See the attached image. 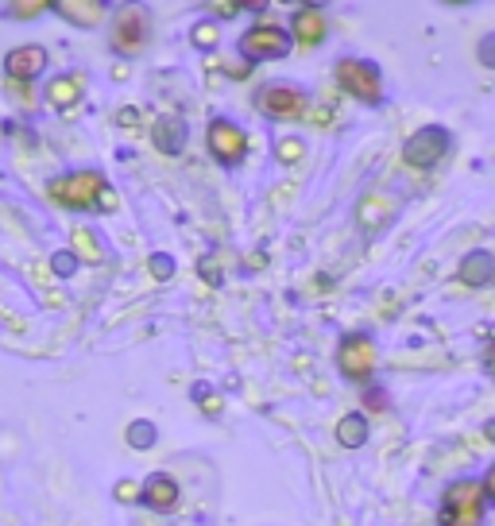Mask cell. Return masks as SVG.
I'll use <instances>...</instances> for the list:
<instances>
[{"label":"cell","mask_w":495,"mask_h":526,"mask_svg":"<svg viewBox=\"0 0 495 526\" xmlns=\"http://www.w3.org/2000/svg\"><path fill=\"white\" fill-rule=\"evenodd\" d=\"M368 418L360 414V410H352V414H345L341 422H337V441L345 445V449H364L368 445Z\"/></svg>","instance_id":"cell-13"},{"label":"cell","mask_w":495,"mask_h":526,"mask_svg":"<svg viewBox=\"0 0 495 526\" xmlns=\"http://www.w3.org/2000/svg\"><path fill=\"white\" fill-rule=\"evenodd\" d=\"M213 12H217V16H240L244 4H213Z\"/></svg>","instance_id":"cell-23"},{"label":"cell","mask_w":495,"mask_h":526,"mask_svg":"<svg viewBox=\"0 0 495 526\" xmlns=\"http://www.w3.org/2000/svg\"><path fill=\"white\" fill-rule=\"evenodd\" d=\"M240 55L248 59V66L267 59H287L291 55V35L275 20H260V24H252L240 35Z\"/></svg>","instance_id":"cell-3"},{"label":"cell","mask_w":495,"mask_h":526,"mask_svg":"<svg viewBox=\"0 0 495 526\" xmlns=\"http://www.w3.org/2000/svg\"><path fill=\"white\" fill-rule=\"evenodd\" d=\"M136 496H140V492H136L132 484H120L117 488V499H136Z\"/></svg>","instance_id":"cell-24"},{"label":"cell","mask_w":495,"mask_h":526,"mask_svg":"<svg viewBox=\"0 0 495 526\" xmlns=\"http://www.w3.org/2000/svg\"><path fill=\"white\" fill-rule=\"evenodd\" d=\"M147 35H151V20H147V12L128 8V12H120V20L113 24V47H117L120 55H140L144 43H147Z\"/></svg>","instance_id":"cell-10"},{"label":"cell","mask_w":495,"mask_h":526,"mask_svg":"<svg viewBox=\"0 0 495 526\" xmlns=\"http://www.w3.org/2000/svg\"><path fill=\"white\" fill-rule=\"evenodd\" d=\"M155 271H159V279H167V275H171V267H167V260H163V256L155 260Z\"/></svg>","instance_id":"cell-25"},{"label":"cell","mask_w":495,"mask_h":526,"mask_svg":"<svg viewBox=\"0 0 495 526\" xmlns=\"http://www.w3.org/2000/svg\"><path fill=\"white\" fill-rule=\"evenodd\" d=\"M302 155H306V144H302L298 136H283V140L275 144V159H279L283 167H294V163H302Z\"/></svg>","instance_id":"cell-15"},{"label":"cell","mask_w":495,"mask_h":526,"mask_svg":"<svg viewBox=\"0 0 495 526\" xmlns=\"http://www.w3.org/2000/svg\"><path fill=\"white\" fill-rule=\"evenodd\" d=\"M437 526H484V488L480 480H453L437 507Z\"/></svg>","instance_id":"cell-1"},{"label":"cell","mask_w":495,"mask_h":526,"mask_svg":"<svg viewBox=\"0 0 495 526\" xmlns=\"http://www.w3.org/2000/svg\"><path fill=\"white\" fill-rule=\"evenodd\" d=\"M480 488H484V499H492L495 503V465L484 472V480H480Z\"/></svg>","instance_id":"cell-22"},{"label":"cell","mask_w":495,"mask_h":526,"mask_svg":"<svg viewBox=\"0 0 495 526\" xmlns=\"http://www.w3.org/2000/svg\"><path fill=\"white\" fill-rule=\"evenodd\" d=\"M24 51H28V55H12V59H8V70H12V74H35V70L43 66V51H39V47H24Z\"/></svg>","instance_id":"cell-16"},{"label":"cell","mask_w":495,"mask_h":526,"mask_svg":"<svg viewBox=\"0 0 495 526\" xmlns=\"http://www.w3.org/2000/svg\"><path fill=\"white\" fill-rule=\"evenodd\" d=\"M78 93H82V78H59V86L51 89V97H55L59 105H70Z\"/></svg>","instance_id":"cell-18"},{"label":"cell","mask_w":495,"mask_h":526,"mask_svg":"<svg viewBox=\"0 0 495 526\" xmlns=\"http://www.w3.org/2000/svg\"><path fill=\"white\" fill-rule=\"evenodd\" d=\"M194 43H198V47H217V28H213V24H198V28H194Z\"/></svg>","instance_id":"cell-20"},{"label":"cell","mask_w":495,"mask_h":526,"mask_svg":"<svg viewBox=\"0 0 495 526\" xmlns=\"http://www.w3.org/2000/svg\"><path fill=\"white\" fill-rule=\"evenodd\" d=\"M155 140H159V147L163 151H171L175 155L178 147H182V120H159V128H155Z\"/></svg>","instance_id":"cell-14"},{"label":"cell","mask_w":495,"mask_h":526,"mask_svg":"<svg viewBox=\"0 0 495 526\" xmlns=\"http://www.w3.org/2000/svg\"><path fill=\"white\" fill-rule=\"evenodd\" d=\"M51 194H55V198H62V202L70 205V209H93V202H97V198L113 202V194L105 190L101 175H74V178H66V182H55V186H51Z\"/></svg>","instance_id":"cell-9"},{"label":"cell","mask_w":495,"mask_h":526,"mask_svg":"<svg viewBox=\"0 0 495 526\" xmlns=\"http://www.w3.org/2000/svg\"><path fill=\"white\" fill-rule=\"evenodd\" d=\"M484 434H488V441H495V422H488V430H484Z\"/></svg>","instance_id":"cell-27"},{"label":"cell","mask_w":495,"mask_h":526,"mask_svg":"<svg viewBox=\"0 0 495 526\" xmlns=\"http://www.w3.org/2000/svg\"><path fill=\"white\" fill-rule=\"evenodd\" d=\"M287 35H291V47L314 51V47L325 43V35H329V16L321 12L318 4H302V8H294Z\"/></svg>","instance_id":"cell-8"},{"label":"cell","mask_w":495,"mask_h":526,"mask_svg":"<svg viewBox=\"0 0 495 526\" xmlns=\"http://www.w3.org/2000/svg\"><path fill=\"white\" fill-rule=\"evenodd\" d=\"M59 12H66V16H82L78 24H97V20H101V4H59Z\"/></svg>","instance_id":"cell-17"},{"label":"cell","mask_w":495,"mask_h":526,"mask_svg":"<svg viewBox=\"0 0 495 526\" xmlns=\"http://www.w3.org/2000/svg\"><path fill=\"white\" fill-rule=\"evenodd\" d=\"M128 441L144 449V445H151V441H155V430H151L147 422H140V426H132V434H128Z\"/></svg>","instance_id":"cell-21"},{"label":"cell","mask_w":495,"mask_h":526,"mask_svg":"<svg viewBox=\"0 0 495 526\" xmlns=\"http://www.w3.org/2000/svg\"><path fill=\"white\" fill-rule=\"evenodd\" d=\"M484 360H488V372H492V380H495V345H488V356H484Z\"/></svg>","instance_id":"cell-26"},{"label":"cell","mask_w":495,"mask_h":526,"mask_svg":"<svg viewBox=\"0 0 495 526\" xmlns=\"http://www.w3.org/2000/svg\"><path fill=\"white\" fill-rule=\"evenodd\" d=\"M476 59H480V66L495 70V35H484V39H480V47H476Z\"/></svg>","instance_id":"cell-19"},{"label":"cell","mask_w":495,"mask_h":526,"mask_svg":"<svg viewBox=\"0 0 495 526\" xmlns=\"http://www.w3.org/2000/svg\"><path fill=\"white\" fill-rule=\"evenodd\" d=\"M333 78H337V86L349 93L352 101H360V105H379L383 101V74H379V66L372 59H337L333 66Z\"/></svg>","instance_id":"cell-2"},{"label":"cell","mask_w":495,"mask_h":526,"mask_svg":"<svg viewBox=\"0 0 495 526\" xmlns=\"http://www.w3.org/2000/svg\"><path fill=\"white\" fill-rule=\"evenodd\" d=\"M140 499H144L147 507H155V511H171L178 503V484L167 476V472H155V476L144 484Z\"/></svg>","instance_id":"cell-12"},{"label":"cell","mask_w":495,"mask_h":526,"mask_svg":"<svg viewBox=\"0 0 495 526\" xmlns=\"http://www.w3.org/2000/svg\"><path fill=\"white\" fill-rule=\"evenodd\" d=\"M205 144H209L213 159L221 167H240L244 155H248V132L240 124H233V120L217 117L209 120V128H205Z\"/></svg>","instance_id":"cell-7"},{"label":"cell","mask_w":495,"mask_h":526,"mask_svg":"<svg viewBox=\"0 0 495 526\" xmlns=\"http://www.w3.org/2000/svg\"><path fill=\"white\" fill-rule=\"evenodd\" d=\"M449 144L453 140H449V132L441 124H426L403 144V163L414 167V171H434L437 163L449 155Z\"/></svg>","instance_id":"cell-5"},{"label":"cell","mask_w":495,"mask_h":526,"mask_svg":"<svg viewBox=\"0 0 495 526\" xmlns=\"http://www.w3.org/2000/svg\"><path fill=\"white\" fill-rule=\"evenodd\" d=\"M376 364H379V349L368 333H349V337H341V345H337V368H341L345 380L364 383L372 372H376Z\"/></svg>","instance_id":"cell-6"},{"label":"cell","mask_w":495,"mask_h":526,"mask_svg":"<svg viewBox=\"0 0 495 526\" xmlns=\"http://www.w3.org/2000/svg\"><path fill=\"white\" fill-rule=\"evenodd\" d=\"M256 109L267 120H302L310 117V93L298 86H287V82H271V86L260 89Z\"/></svg>","instance_id":"cell-4"},{"label":"cell","mask_w":495,"mask_h":526,"mask_svg":"<svg viewBox=\"0 0 495 526\" xmlns=\"http://www.w3.org/2000/svg\"><path fill=\"white\" fill-rule=\"evenodd\" d=\"M457 279L465 283V287H488L495 279V256L492 252H468L465 263H461V271H457Z\"/></svg>","instance_id":"cell-11"}]
</instances>
